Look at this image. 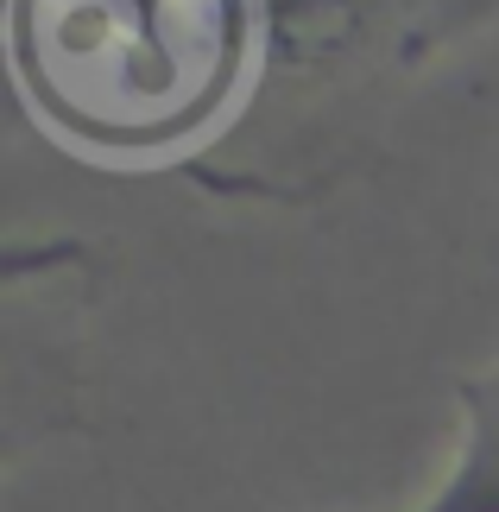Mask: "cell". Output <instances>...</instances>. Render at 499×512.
Listing matches in <instances>:
<instances>
[{"instance_id": "6da1fadb", "label": "cell", "mask_w": 499, "mask_h": 512, "mask_svg": "<svg viewBox=\"0 0 499 512\" xmlns=\"http://www.w3.org/2000/svg\"><path fill=\"white\" fill-rule=\"evenodd\" d=\"M7 51L19 95L57 140L158 159L241 108L259 0H13Z\"/></svg>"}, {"instance_id": "7a4b0ae2", "label": "cell", "mask_w": 499, "mask_h": 512, "mask_svg": "<svg viewBox=\"0 0 499 512\" xmlns=\"http://www.w3.org/2000/svg\"><path fill=\"white\" fill-rule=\"evenodd\" d=\"M455 405H462V449L417 512H499V367L468 373L455 386Z\"/></svg>"}, {"instance_id": "3957f363", "label": "cell", "mask_w": 499, "mask_h": 512, "mask_svg": "<svg viewBox=\"0 0 499 512\" xmlns=\"http://www.w3.org/2000/svg\"><path fill=\"white\" fill-rule=\"evenodd\" d=\"M493 7H499V0H493Z\"/></svg>"}]
</instances>
